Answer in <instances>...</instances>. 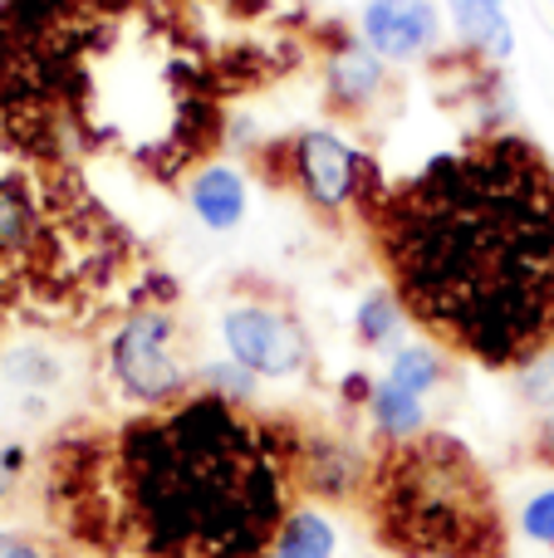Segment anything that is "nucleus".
Listing matches in <instances>:
<instances>
[{"mask_svg": "<svg viewBox=\"0 0 554 558\" xmlns=\"http://www.w3.org/2000/svg\"><path fill=\"white\" fill-rule=\"evenodd\" d=\"M0 558H69V549L59 539L29 530H0Z\"/></svg>", "mask_w": 554, "mask_h": 558, "instance_id": "obj_18", "label": "nucleus"}, {"mask_svg": "<svg viewBox=\"0 0 554 558\" xmlns=\"http://www.w3.org/2000/svg\"><path fill=\"white\" fill-rule=\"evenodd\" d=\"M520 530L535 544H554V490H540L535 500L520 510Z\"/></svg>", "mask_w": 554, "mask_h": 558, "instance_id": "obj_19", "label": "nucleus"}, {"mask_svg": "<svg viewBox=\"0 0 554 558\" xmlns=\"http://www.w3.org/2000/svg\"><path fill=\"white\" fill-rule=\"evenodd\" d=\"M363 35L378 59H412L437 39V10L432 0H369Z\"/></svg>", "mask_w": 554, "mask_h": 558, "instance_id": "obj_8", "label": "nucleus"}, {"mask_svg": "<svg viewBox=\"0 0 554 558\" xmlns=\"http://www.w3.org/2000/svg\"><path fill=\"white\" fill-rule=\"evenodd\" d=\"M398 299L393 294H373V299H363V308L353 314V324H359V338L369 348H378V343H388L393 333H398Z\"/></svg>", "mask_w": 554, "mask_h": 558, "instance_id": "obj_16", "label": "nucleus"}, {"mask_svg": "<svg viewBox=\"0 0 554 558\" xmlns=\"http://www.w3.org/2000/svg\"><path fill=\"white\" fill-rule=\"evenodd\" d=\"M192 206H196V216H202L212 231H231V226L241 221V211H245L241 172H231V167H206V172H196Z\"/></svg>", "mask_w": 554, "mask_h": 558, "instance_id": "obj_10", "label": "nucleus"}, {"mask_svg": "<svg viewBox=\"0 0 554 558\" xmlns=\"http://www.w3.org/2000/svg\"><path fill=\"white\" fill-rule=\"evenodd\" d=\"M15 465H20V451H0V490L10 485V475H15Z\"/></svg>", "mask_w": 554, "mask_h": 558, "instance_id": "obj_22", "label": "nucleus"}, {"mask_svg": "<svg viewBox=\"0 0 554 558\" xmlns=\"http://www.w3.org/2000/svg\"><path fill=\"white\" fill-rule=\"evenodd\" d=\"M294 436L196 392L108 446V544L153 558H265L290 520Z\"/></svg>", "mask_w": 554, "mask_h": 558, "instance_id": "obj_2", "label": "nucleus"}, {"mask_svg": "<svg viewBox=\"0 0 554 558\" xmlns=\"http://www.w3.org/2000/svg\"><path fill=\"white\" fill-rule=\"evenodd\" d=\"M265 558H275V554H265Z\"/></svg>", "mask_w": 554, "mask_h": 558, "instance_id": "obj_23", "label": "nucleus"}, {"mask_svg": "<svg viewBox=\"0 0 554 558\" xmlns=\"http://www.w3.org/2000/svg\"><path fill=\"white\" fill-rule=\"evenodd\" d=\"M369 412H373V422H378L383 432L393 436V441H402V436H418V432H422V397L402 392V387L388 383V377L373 387Z\"/></svg>", "mask_w": 554, "mask_h": 558, "instance_id": "obj_14", "label": "nucleus"}, {"mask_svg": "<svg viewBox=\"0 0 554 558\" xmlns=\"http://www.w3.org/2000/svg\"><path fill=\"white\" fill-rule=\"evenodd\" d=\"M437 377H442V363H437V353H432V348H402V353L393 357L388 383H398L402 392L422 397V392H432V383H437Z\"/></svg>", "mask_w": 554, "mask_h": 558, "instance_id": "obj_15", "label": "nucleus"}, {"mask_svg": "<svg viewBox=\"0 0 554 558\" xmlns=\"http://www.w3.org/2000/svg\"><path fill=\"white\" fill-rule=\"evenodd\" d=\"M123 235L69 177L29 182L0 167V304H64L113 275Z\"/></svg>", "mask_w": 554, "mask_h": 558, "instance_id": "obj_4", "label": "nucleus"}, {"mask_svg": "<svg viewBox=\"0 0 554 558\" xmlns=\"http://www.w3.org/2000/svg\"><path fill=\"white\" fill-rule=\"evenodd\" d=\"M520 392H526L530 407H540V412H554V353L530 357L526 373H520Z\"/></svg>", "mask_w": 554, "mask_h": 558, "instance_id": "obj_17", "label": "nucleus"}, {"mask_svg": "<svg viewBox=\"0 0 554 558\" xmlns=\"http://www.w3.org/2000/svg\"><path fill=\"white\" fill-rule=\"evenodd\" d=\"M294 481H304L310 490L344 500V495L359 490L363 481V461L353 446L329 441V436H314V441H294Z\"/></svg>", "mask_w": 554, "mask_h": 558, "instance_id": "obj_9", "label": "nucleus"}, {"mask_svg": "<svg viewBox=\"0 0 554 558\" xmlns=\"http://www.w3.org/2000/svg\"><path fill=\"white\" fill-rule=\"evenodd\" d=\"M290 162H294V182H300L304 196H310L314 206H324V211H339L363 186L359 153H349V143H339L334 133H304L300 143H294Z\"/></svg>", "mask_w": 554, "mask_h": 558, "instance_id": "obj_7", "label": "nucleus"}, {"mask_svg": "<svg viewBox=\"0 0 554 558\" xmlns=\"http://www.w3.org/2000/svg\"><path fill=\"white\" fill-rule=\"evenodd\" d=\"M398 304L457 353L526 367L554 338V167L526 137L442 153L369 211Z\"/></svg>", "mask_w": 554, "mask_h": 558, "instance_id": "obj_1", "label": "nucleus"}, {"mask_svg": "<svg viewBox=\"0 0 554 558\" xmlns=\"http://www.w3.org/2000/svg\"><path fill=\"white\" fill-rule=\"evenodd\" d=\"M378 84H383V59L359 45L329 64V94L339 104H363L369 94H378Z\"/></svg>", "mask_w": 554, "mask_h": 558, "instance_id": "obj_13", "label": "nucleus"}, {"mask_svg": "<svg viewBox=\"0 0 554 558\" xmlns=\"http://www.w3.org/2000/svg\"><path fill=\"white\" fill-rule=\"evenodd\" d=\"M221 333H226V348H231V363H241L245 373L290 377L310 363V338H304V328L285 308L236 304L226 308Z\"/></svg>", "mask_w": 554, "mask_h": 558, "instance_id": "obj_6", "label": "nucleus"}, {"mask_svg": "<svg viewBox=\"0 0 554 558\" xmlns=\"http://www.w3.org/2000/svg\"><path fill=\"white\" fill-rule=\"evenodd\" d=\"M383 544L408 558H501L506 524L481 461L447 432L393 441L369 475Z\"/></svg>", "mask_w": 554, "mask_h": 558, "instance_id": "obj_3", "label": "nucleus"}, {"mask_svg": "<svg viewBox=\"0 0 554 558\" xmlns=\"http://www.w3.org/2000/svg\"><path fill=\"white\" fill-rule=\"evenodd\" d=\"M535 456L545 465H554V412H545V422H540V432H535Z\"/></svg>", "mask_w": 554, "mask_h": 558, "instance_id": "obj_21", "label": "nucleus"}, {"mask_svg": "<svg viewBox=\"0 0 554 558\" xmlns=\"http://www.w3.org/2000/svg\"><path fill=\"white\" fill-rule=\"evenodd\" d=\"M275 558H334V524L314 510H294L275 534Z\"/></svg>", "mask_w": 554, "mask_h": 558, "instance_id": "obj_12", "label": "nucleus"}, {"mask_svg": "<svg viewBox=\"0 0 554 558\" xmlns=\"http://www.w3.org/2000/svg\"><path fill=\"white\" fill-rule=\"evenodd\" d=\"M113 377L128 397L167 407L182 397L186 367L177 357V324L167 308H133L113 333Z\"/></svg>", "mask_w": 554, "mask_h": 558, "instance_id": "obj_5", "label": "nucleus"}, {"mask_svg": "<svg viewBox=\"0 0 554 558\" xmlns=\"http://www.w3.org/2000/svg\"><path fill=\"white\" fill-rule=\"evenodd\" d=\"M451 10H457V25L467 45L486 49L496 59L510 54V25L501 15V0H451Z\"/></svg>", "mask_w": 554, "mask_h": 558, "instance_id": "obj_11", "label": "nucleus"}, {"mask_svg": "<svg viewBox=\"0 0 554 558\" xmlns=\"http://www.w3.org/2000/svg\"><path fill=\"white\" fill-rule=\"evenodd\" d=\"M206 383H212V392L221 397H245L251 392V383H245V367L231 363V367H206Z\"/></svg>", "mask_w": 554, "mask_h": 558, "instance_id": "obj_20", "label": "nucleus"}]
</instances>
